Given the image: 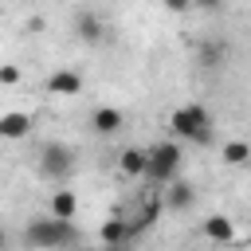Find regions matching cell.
I'll return each mask as SVG.
<instances>
[{
	"instance_id": "8fae6325",
	"label": "cell",
	"mask_w": 251,
	"mask_h": 251,
	"mask_svg": "<svg viewBox=\"0 0 251 251\" xmlns=\"http://www.w3.org/2000/svg\"><path fill=\"white\" fill-rule=\"evenodd\" d=\"M47 90H51V94H78V90H82V78H78L75 71H55V75L47 78Z\"/></svg>"
},
{
	"instance_id": "4fadbf2b",
	"label": "cell",
	"mask_w": 251,
	"mask_h": 251,
	"mask_svg": "<svg viewBox=\"0 0 251 251\" xmlns=\"http://www.w3.org/2000/svg\"><path fill=\"white\" fill-rule=\"evenodd\" d=\"M220 157H224V165L239 169V165L251 161V145H247V141H224V145H220Z\"/></svg>"
},
{
	"instance_id": "52a82bcc",
	"label": "cell",
	"mask_w": 251,
	"mask_h": 251,
	"mask_svg": "<svg viewBox=\"0 0 251 251\" xmlns=\"http://www.w3.org/2000/svg\"><path fill=\"white\" fill-rule=\"evenodd\" d=\"M118 169H122L126 176H145V169H149V149H122V153H118Z\"/></svg>"
},
{
	"instance_id": "ac0fdd59",
	"label": "cell",
	"mask_w": 251,
	"mask_h": 251,
	"mask_svg": "<svg viewBox=\"0 0 251 251\" xmlns=\"http://www.w3.org/2000/svg\"><path fill=\"white\" fill-rule=\"evenodd\" d=\"M192 4H196V8H208V12H216L224 0H192Z\"/></svg>"
},
{
	"instance_id": "8992f818",
	"label": "cell",
	"mask_w": 251,
	"mask_h": 251,
	"mask_svg": "<svg viewBox=\"0 0 251 251\" xmlns=\"http://www.w3.org/2000/svg\"><path fill=\"white\" fill-rule=\"evenodd\" d=\"M192 200H196V188H192L188 180H173V184L165 188V208H173V212L192 208Z\"/></svg>"
},
{
	"instance_id": "ba28073f",
	"label": "cell",
	"mask_w": 251,
	"mask_h": 251,
	"mask_svg": "<svg viewBox=\"0 0 251 251\" xmlns=\"http://www.w3.org/2000/svg\"><path fill=\"white\" fill-rule=\"evenodd\" d=\"M129 235H133V224H126V220H118V216L102 224V243H106V247H126Z\"/></svg>"
},
{
	"instance_id": "7c38bea8",
	"label": "cell",
	"mask_w": 251,
	"mask_h": 251,
	"mask_svg": "<svg viewBox=\"0 0 251 251\" xmlns=\"http://www.w3.org/2000/svg\"><path fill=\"white\" fill-rule=\"evenodd\" d=\"M204 235H208V239H216V243H231L235 224H231L227 216H208V220H204Z\"/></svg>"
},
{
	"instance_id": "2e32d148",
	"label": "cell",
	"mask_w": 251,
	"mask_h": 251,
	"mask_svg": "<svg viewBox=\"0 0 251 251\" xmlns=\"http://www.w3.org/2000/svg\"><path fill=\"white\" fill-rule=\"evenodd\" d=\"M220 55H224L220 47H204V51H200V59H204V67H216V63H220Z\"/></svg>"
},
{
	"instance_id": "5b68a950",
	"label": "cell",
	"mask_w": 251,
	"mask_h": 251,
	"mask_svg": "<svg viewBox=\"0 0 251 251\" xmlns=\"http://www.w3.org/2000/svg\"><path fill=\"white\" fill-rule=\"evenodd\" d=\"M27 129H31V118H27V114H20V110L0 114V137L20 141V137H27Z\"/></svg>"
},
{
	"instance_id": "5bb4252c",
	"label": "cell",
	"mask_w": 251,
	"mask_h": 251,
	"mask_svg": "<svg viewBox=\"0 0 251 251\" xmlns=\"http://www.w3.org/2000/svg\"><path fill=\"white\" fill-rule=\"evenodd\" d=\"M78 39H86V43H94V39H102V20L98 16H78Z\"/></svg>"
},
{
	"instance_id": "e0dca14e",
	"label": "cell",
	"mask_w": 251,
	"mask_h": 251,
	"mask_svg": "<svg viewBox=\"0 0 251 251\" xmlns=\"http://www.w3.org/2000/svg\"><path fill=\"white\" fill-rule=\"evenodd\" d=\"M165 4H169L173 12H188V8H192V0H165Z\"/></svg>"
},
{
	"instance_id": "6da1fadb",
	"label": "cell",
	"mask_w": 251,
	"mask_h": 251,
	"mask_svg": "<svg viewBox=\"0 0 251 251\" xmlns=\"http://www.w3.org/2000/svg\"><path fill=\"white\" fill-rule=\"evenodd\" d=\"M169 129H173L176 137L196 141V145H208V141H212V118H208V110L196 106V102L176 106V110L169 114Z\"/></svg>"
},
{
	"instance_id": "3957f363",
	"label": "cell",
	"mask_w": 251,
	"mask_h": 251,
	"mask_svg": "<svg viewBox=\"0 0 251 251\" xmlns=\"http://www.w3.org/2000/svg\"><path fill=\"white\" fill-rule=\"evenodd\" d=\"M24 239H27L31 247L51 251V247L71 243V239H75V227H71V220H55V216H47V220H31L27 231H24Z\"/></svg>"
},
{
	"instance_id": "277c9868",
	"label": "cell",
	"mask_w": 251,
	"mask_h": 251,
	"mask_svg": "<svg viewBox=\"0 0 251 251\" xmlns=\"http://www.w3.org/2000/svg\"><path fill=\"white\" fill-rule=\"evenodd\" d=\"M90 126H94L98 133H106V137H110V133H118V129L126 126V114H122L118 106H98V110L90 114Z\"/></svg>"
},
{
	"instance_id": "7a4b0ae2",
	"label": "cell",
	"mask_w": 251,
	"mask_h": 251,
	"mask_svg": "<svg viewBox=\"0 0 251 251\" xmlns=\"http://www.w3.org/2000/svg\"><path fill=\"white\" fill-rule=\"evenodd\" d=\"M176 173H180V145H176V141L153 145V149H149V169H145V176H149L157 188H169V184L176 180Z\"/></svg>"
},
{
	"instance_id": "9c48e42d",
	"label": "cell",
	"mask_w": 251,
	"mask_h": 251,
	"mask_svg": "<svg viewBox=\"0 0 251 251\" xmlns=\"http://www.w3.org/2000/svg\"><path fill=\"white\" fill-rule=\"evenodd\" d=\"M67 169H71V149H63V145H47V149H43V173L59 176V173H67Z\"/></svg>"
},
{
	"instance_id": "30bf717a",
	"label": "cell",
	"mask_w": 251,
	"mask_h": 251,
	"mask_svg": "<svg viewBox=\"0 0 251 251\" xmlns=\"http://www.w3.org/2000/svg\"><path fill=\"white\" fill-rule=\"evenodd\" d=\"M75 212H78V200H75L71 188L51 192V216H55V220H75Z\"/></svg>"
},
{
	"instance_id": "9a60e30c",
	"label": "cell",
	"mask_w": 251,
	"mask_h": 251,
	"mask_svg": "<svg viewBox=\"0 0 251 251\" xmlns=\"http://www.w3.org/2000/svg\"><path fill=\"white\" fill-rule=\"evenodd\" d=\"M0 82H4V86H16V82H20V67H16V63H4V67H0Z\"/></svg>"
},
{
	"instance_id": "d6986e66",
	"label": "cell",
	"mask_w": 251,
	"mask_h": 251,
	"mask_svg": "<svg viewBox=\"0 0 251 251\" xmlns=\"http://www.w3.org/2000/svg\"><path fill=\"white\" fill-rule=\"evenodd\" d=\"M106 251H126V247H106Z\"/></svg>"
}]
</instances>
